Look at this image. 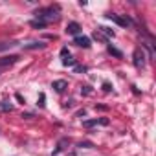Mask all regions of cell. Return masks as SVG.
<instances>
[{"label":"cell","instance_id":"17","mask_svg":"<svg viewBox=\"0 0 156 156\" xmlns=\"http://www.w3.org/2000/svg\"><path fill=\"white\" fill-rule=\"evenodd\" d=\"M44 99H46V98H44V94H41V96H39V103H37V105H39V107H44V105H46V103H44Z\"/></svg>","mask_w":156,"mask_h":156},{"label":"cell","instance_id":"4","mask_svg":"<svg viewBox=\"0 0 156 156\" xmlns=\"http://www.w3.org/2000/svg\"><path fill=\"white\" fill-rule=\"evenodd\" d=\"M19 61V55H6V57H0V68H6L11 66Z\"/></svg>","mask_w":156,"mask_h":156},{"label":"cell","instance_id":"1","mask_svg":"<svg viewBox=\"0 0 156 156\" xmlns=\"http://www.w3.org/2000/svg\"><path fill=\"white\" fill-rule=\"evenodd\" d=\"M37 20H42V22H53V20H57L59 19V8L55 6H50V8H44V9H39L37 13Z\"/></svg>","mask_w":156,"mask_h":156},{"label":"cell","instance_id":"21","mask_svg":"<svg viewBox=\"0 0 156 156\" xmlns=\"http://www.w3.org/2000/svg\"><path fill=\"white\" fill-rule=\"evenodd\" d=\"M96 108L98 110H107V107H103V105H96Z\"/></svg>","mask_w":156,"mask_h":156},{"label":"cell","instance_id":"9","mask_svg":"<svg viewBox=\"0 0 156 156\" xmlns=\"http://www.w3.org/2000/svg\"><path fill=\"white\" fill-rule=\"evenodd\" d=\"M44 48V42H30V44H24V50H42Z\"/></svg>","mask_w":156,"mask_h":156},{"label":"cell","instance_id":"12","mask_svg":"<svg viewBox=\"0 0 156 156\" xmlns=\"http://www.w3.org/2000/svg\"><path fill=\"white\" fill-rule=\"evenodd\" d=\"M98 33H105L107 37H114V31L110 28H107V26H99L98 28Z\"/></svg>","mask_w":156,"mask_h":156},{"label":"cell","instance_id":"18","mask_svg":"<svg viewBox=\"0 0 156 156\" xmlns=\"http://www.w3.org/2000/svg\"><path fill=\"white\" fill-rule=\"evenodd\" d=\"M103 90H105V92H110V90H112L110 83H103Z\"/></svg>","mask_w":156,"mask_h":156},{"label":"cell","instance_id":"8","mask_svg":"<svg viewBox=\"0 0 156 156\" xmlns=\"http://www.w3.org/2000/svg\"><path fill=\"white\" fill-rule=\"evenodd\" d=\"M79 31H81V26L77 24V22H70L66 26V33H70V35H77Z\"/></svg>","mask_w":156,"mask_h":156},{"label":"cell","instance_id":"2","mask_svg":"<svg viewBox=\"0 0 156 156\" xmlns=\"http://www.w3.org/2000/svg\"><path fill=\"white\" fill-rule=\"evenodd\" d=\"M132 59H134V66H136V68H143V66H145V51H143L141 48H136V50H134Z\"/></svg>","mask_w":156,"mask_h":156},{"label":"cell","instance_id":"15","mask_svg":"<svg viewBox=\"0 0 156 156\" xmlns=\"http://www.w3.org/2000/svg\"><path fill=\"white\" fill-rule=\"evenodd\" d=\"M15 42H0V50H8V48H13Z\"/></svg>","mask_w":156,"mask_h":156},{"label":"cell","instance_id":"6","mask_svg":"<svg viewBox=\"0 0 156 156\" xmlns=\"http://www.w3.org/2000/svg\"><path fill=\"white\" fill-rule=\"evenodd\" d=\"M73 44L81 46V48H90V39H88V37H85V35H77V37H75V41H73Z\"/></svg>","mask_w":156,"mask_h":156},{"label":"cell","instance_id":"19","mask_svg":"<svg viewBox=\"0 0 156 156\" xmlns=\"http://www.w3.org/2000/svg\"><path fill=\"white\" fill-rule=\"evenodd\" d=\"M75 72H79V73H83V72H87V66H75Z\"/></svg>","mask_w":156,"mask_h":156},{"label":"cell","instance_id":"3","mask_svg":"<svg viewBox=\"0 0 156 156\" xmlns=\"http://www.w3.org/2000/svg\"><path fill=\"white\" fill-rule=\"evenodd\" d=\"M107 19L108 20H112V22H116L118 26H121V28H127L129 24H130V20L129 19H123V17H119V15H116V13H108L107 15Z\"/></svg>","mask_w":156,"mask_h":156},{"label":"cell","instance_id":"5","mask_svg":"<svg viewBox=\"0 0 156 156\" xmlns=\"http://www.w3.org/2000/svg\"><path fill=\"white\" fill-rule=\"evenodd\" d=\"M51 88L55 90V92H59V94H62L66 88H68V83L64 81V79H59V81H53L51 83Z\"/></svg>","mask_w":156,"mask_h":156},{"label":"cell","instance_id":"11","mask_svg":"<svg viewBox=\"0 0 156 156\" xmlns=\"http://www.w3.org/2000/svg\"><path fill=\"white\" fill-rule=\"evenodd\" d=\"M13 110V105L9 101H2L0 103V112H11Z\"/></svg>","mask_w":156,"mask_h":156},{"label":"cell","instance_id":"7","mask_svg":"<svg viewBox=\"0 0 156 156\" xmlns=\"http://www.w3.org/2000/svg\"><path fill=\"white\" fill-rule=\"evenodd\" d=\"M85 127H94V125H108V119L107 118H101V119H87L83 121Z\"/></svg>","mask_w":156,"mask_h":156},{"label":"cell","instance_id":"13","mask_svg":"<svg viewBox=\"0 0 156 156\" xmlns=\"http://www.w3.org/2000/svg\"><path fill=\"white\" fill-rule=\"evenodd\" d=\"M62 64H64V66H75V59H72L70 55H66V57L62 59Z\"/></svg>","mask_w":156,"mask_h":156},{"label":"cell","instance_id":"14","mask_svg":"<svg viewBox=\"0 0 156 156\" xmlns=\"http://www.w3.org/2000/svg\"><path fill=\"white\" fill-rule=\"evenodd\" d=\"M30 24H31V28H46V26H48V24L42 22V20H31Z\"/></svg>","mask_w":156,"mask_h":156},{"label":"cell","instance_id":"20","mask_svg":"<svg viewBox=\"0 0 156 156\" xmlns=\"http://www.w3.org/2000/svg\"><path fill=\"white\" fill-rule=\"evenodd\" d=\"M66 55H70V53H68V50H66V48H62V50H61V57H62V59H64V57H66Z\"/></svg>","mask_w":156,"mask_h":156},{"label":"cell","instance_id":"10","mask_svg":"<svg viewBox=\"0 0 156 156\" xmlns=\"http://www.w3.org/2000/svg\"><path fill=\"white\" fill-rule=\"evenodd\" d=\"M107 50H108V53H110V55H114V57H118V59H121V57H123V53H121L118 48H114L112 44H108V46H107Z\"/></svg>","mask_w":156,"mask_h":156},{"label":"cell","instance_id":"16","mask_svg":"<svg viewBox=\"0 0 156 156\" xmlns=\"http://www.w3.org/2000/svg\"><path fill=\"white\" fill-rule=\"evenodd\" d=\"M81 94L90 96V94H92V88H90V87H81Z\"/></svg>","mask_w":156,"mask_h":156}]
</instances>
